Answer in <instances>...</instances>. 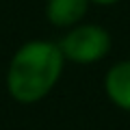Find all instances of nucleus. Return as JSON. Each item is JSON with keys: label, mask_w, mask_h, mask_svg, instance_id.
<instances>
[{"label": "nucleus", "mask_w": 130, "mask_h": 130, "mask_svg": "<svg viewBox=\"0 0 130 130\" xmlns=\"http://www.w3.org/2000/svg\"><path fill=\"white\" fill-rule=\"evenodd\" d=\"M59 43L50 39H28L15 48L5 72V87L13 102L30 106L46 100L65 72Z\"/></svg>", "instance_id": "1"}, {"label": "nucleus", "mask_w": 130, "mask_h": 130, "mask_svg": "<svg viewBox=\"0 0 130 130\" xmlns=\"http://www.w3.org/2000/svg\"><path fill=\"white\" fill-rule=\"evenodd\" d=\"M59 48L65 61L74 65H95L104 61L113 50V37L108 28L93 22H80L63 30Z\"/></svg>", "instance_id": "2"}, {"label": "nucleus", "mask_w": 130, "mask_h": 130, "mask_svg": "<svg viewBox=\"0 0 130 130\" xmlns=\"http://www.w3.org/2000/svg\"><path fill=\"white\" fill-rule=\"evenodd\" d=\"M102 89L108 102L124 113H130V59H119L106 70Z\"/></svg>", "instance_id": "3"}, {"label": "nucleus", "mask_w": 130, "mask_h": 130, "mask_svg": "<svg viewBox=\"0 0 130 130\" xmlns=\"http://www.w3.org/2000/svg\"><path fill=\"white\" fill-rule=\"evenodd\" d=\"M91 7V0H46V20L50 26L67 30L85 22Z\"/></svg>", "instance_id": "4"}, {"label": "nucleus", "mask_w": 130, "mask_h": 130, "mask_svg": "<svg viewBox=\"0 0 130 130\" xmlns=\"http://www.w3.org/2000/svg\"><path fill=\"white\" fill-rule=\"evenodd\" d=\"M119 2L121 0H91V5H95V7H115Z\"/></svg>", "instance_id": "5"}]
</instances>
